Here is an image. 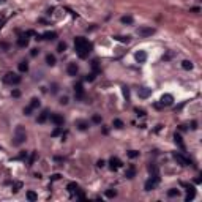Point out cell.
<instances>
[{
	"label": "cell",
	"instance_id": "cell-1",
	"mask_svg": "<svg viewBox=\"0 0 202 202\" xmlns=\"http://www.w3.org/2000/svg\"><path fill=\"white\" fill-rule=\"evenodd\" d=\"M74 48H76V52H77L79 58H87L93 49V44L90 41H87L85 38L77 36V38H74Z\"/></svg>",
	"mask_w": 202,
	"mask_h": 202
},
{
	"label": "cell",
	"instance_id": "cell-2",
	"mask_svg": "<svg viewBox=\"0 0 202 202\" xmlns=\"http://www.w3.org/2000/svg\"><path fill=\"white\" fill-rule=\"evenodd\" d=\"M27 140V133H25V128L22 125H17L16 130H14V136H13V145L19 147Z\"/></svg>",
	"mask_w": 202,
	"mask_h": 202
},
{
	"label": "cell",
	"instance_id": "cell-3",
	"mask_svg": "<svg viewBox=\"0 0 202 202\" xmlns=\"http://www.w3.org/2000/svg\"><path fill=\"white\" fill-rule=\"evenodd\" d=\"M21 81H22V77L19 74H16V73H7L3 76V82L8 84V85H17Z\"/></svg>",
	"mask_w": 202,
	"mask_h": 202
},
{
	"label": "cell",
	"instance_id": "cell-4",
	"mask_svg": "<svg viewBox=\"0 0 202 202\" xmlns=\"http://www.w3.org/2000/svg\"><path fill=\"white\" fill-rule=\"evenodd\" d=\"M172 156H174V160L177 161L180 166H189V164H191V160H189L188 156H185L183 153H180V152H174Z\"/></svg>",
	"mask_w": 202,
	"mask_h": 202
},
{
	"label": "cell",
	"instance_id": "cell-5",
	"mask_svg": "<svg viewBox=\"0 0 202 202\" xmlns=\"http://www.w3.org/2000/svg\"><path fill=\"white\" fill-rule=\"evenodd\" d=\"M158 183H160V175H152V177L145 181L144 189L145 191H152V189H155L158 186Z\"/></svg>",
	"mask_w": 202,
	"mask_h": 202
},
{
	"label": "cell",
	"instance_id": "cell-6",
	"mask_svg": "<svg viewBox=\"0 0 202 202\" xmlns=\"http://www.w3.org/2000/svg\"><path fill=\"white\" fill-rule=\"evenodd\" d=\"M136 32H137V35H139V36L147 38V36H152V35H153L156 30H155L153 27H145V25H142V27H139Z\"/></svg>",
	"mask_w": 202,
	"mask_h": 202
},
{
	"label": "cell",
	"instance_id": "cell-7",
	"mask_svg": "<svg viewBox=\"0 0 202 202\" xmlns=\"http://www.w3.org/2000/svg\"><path fill=\"white\" fill-rule=\"evenodd\" d=\"M181 186H185L186 191H188V194H186V202L193 201V199H194V196H196V188L193 185H188V183H181Z\"/></svg>",
	"mask_w": 202,
	"mask_h": 202
},
{
	"label": "cell",
	"instance_id": "cell-8",
	"mask_svg": "<svg viewBox=\"0 0 202 202\" xmlns=\"http://www.w3.org/2000/svg\"><path fill=\"white\" fill-rule=\"evenodd\" d=\"M51 122L55 125V126H62L63 123H65V119H63V115H60V114H51Z\"/></svg>",
	"mask_w": 202,
	"mask_h": 202
},
{
	"label": "cell",
	"instance_id": "cell-9",
	"mask_svg": "<svg viewBox=\"0 0 202 202\" xmlns=\"http://www.w3.org/2000/svg\"><path fill=\"white\" fill-rule=\"evenodd\" d=\"M122 166H123V163H122V161H120L117 156H112V158L109 160V168H111V171H117V169H120Z\"/></svg>",
	"mask_w": 202,
	"mask_h": 202
},
{
	"label": "cell",
	"instance_id": "cell-10",
	"mask_svg": "<svg viewBox=\"0 0 202 202\" xmlns=\"http://www.w3.org/2000/svg\"><path fill=\"white\" fill-rule=\"evenodd\" d=\"M172 103H174V96L169 95V93H164V95L160 98V104H161V106H171Z\"/></svg>",
	"mask_w": 202,
	"mask_h": 202
},
{
	"label": "cell",
	"instance_id": "cell-11",
	"mask_svg": "<svg viewBox=\"0 0 202 202\" xmlns=\"http://www.w3.org/2000/svg\"><path fill=\"white\" fill-rule=\"evenodd\" d=\"M134 58H136L137 63H145V60H147V52L145 51H136Z\"/></svg>",
	"mask_w": 202,
	"mask_h": 202
},
{
	"label": "cell",
	"instance_id": "cell-12",
	"mask_svg": "<svg viewBox=\"0 0 202 202\" xmlns=\"http://www.w3.org/2000/svg\"><path fill=\"white\" fill-rule=\"evenodd\" d=\"M137 95H139V98L147 99L148 96L152 95V89H147V87H140V89L137 90Z\"/></svg>",
	"mask_w": 202,
	"mask_h": 202
},
{
	"label": "cell",
	"instance_id": "cell-13",
	"mask_svg": "<svg viewBox=\"0 0 202 202\" xmlns=\"http://www.w3.org/2000/svg\"><path fill=\"white\" fill-rule=\"evenodd\" d=\"M74 95H76V98H84V87H82V82H77L74 85Z\"/></svg>",
	"mask_w": 202,
	"mask_h": 202
},
{
	"label": "cell",
	"instance_id": "cell-14",
	"mask_svg": "<svg viewBox=\"0 0 202 202\" xmlns=\"http://www.w3.org/2000/svg\"><path fill=\"white\" fill-rule=\"evenodd\" d=\"M41 36H43V40H48V41H54V40H57V33H55V32H51V30L44 32Z\"/></svg>",
	"mask_w": 202,
	"mask_h": 202
},
{
	"label": "cell",
	"instance_id": "cell-15",
	"mask_svg": "<svg viewBox=\"0 0 202 202\" xmlns=\"http://www.w3.org/2000/svg\"><path fill=\"white\" fill-rule=\"evenodd\" d=\"M66 71H68L70 76H76V74L79 73V66L76 65V63H70L68 68H66Z\"/></svg>",
	"mask_w": 202,
	"mask_h": 202
},
{
	"label": "cell",
	"instance_id": "cell-16",
	"mask_svg": "<svg viewBox=\"0 0 202 202\" xmlns=\"http://www.w3.org/2000/svg\"><path fill=\"white\" fill-rule=\"evenodd\" d=\"M17 46H19V48H27V46H28V38H27V35H22V36L17 38Z\"/></svg>",
	"mask_w": 202,
	"mask_h": 202
},
{
	"label": "cell",
	"instance_id": "cell-17",
	"mask_svg": "<svg viewBox=\"0 0 202 202\" xmlns=\"http://www.w3.org/2000/svg\"><path fill=\"white\" fill-rule=\"evenodd\" d=\"M49 119V111H41V114H40V115H38V119H36V122L38 123H44L46 120Z\"/></svg>",
	"mask_w": 202,
	"mask_h": 202
},
{
	"label": "cell",
	"instance_id": "cell-18",
	"mask_svg": "<svg viewBox=\"0 0 202 202\" xmlns=\"http://www.w3.org/2000/svg\"><path fill=\"white\" fill-rule=\"evenodd\" d=\"M114 40H117V41H120V43H130L131 41V36L130 35H115V36H114Z\"/></svg>",
	"mask_w": 202,
	"mask_h": 202
},
{
	"label": "cell",
	"instance_id": "cell-19",
	"mask_svg": "<svg viewBox=\"0 0 202 202\" xmlns=\"http://www.w3.org/2000/svg\"><path fill=\"white\" fill-rule=\"evenodd\" d=\"M174 140H175V144L178 145V147L181 148V150H185V144H183V139H181V136L178 133L174 134Z\"/></svg>",
	"mask_w": 202,
	"mask_h": 202
},
{
	"label": "cell",
	"instance_id": "cell-20",
	"mask_svg": "<svg viewBox=\"0 0 202 202\" xmlns=\"http://www.w3.org/2000/svg\"><path fill=\"white\" fill-rule=\"evenodd\" d=\"M76 126L81 131H85L87 128H89V122H87V120H77V122H76Z\"/></svg>",
	"mask_w": 202,
	"mask_h": 202
},
{
	"label": "cell",
	"instance_id": "cell-21",
	"mask_svg": "<svg viewBox=\"0 0 202 202\" xmlns=\"http://www.w3.org/2000/svg\"><path fill=\"white\" fill-rule=\"evenodd\" d=\"M125 177L126 178H134L136 177V168H134V166H130V168L126 169V172H125Z\"/></svg>",
	"mask_w": 202,
	"mask_h": 202
},
{
	"label": "cell",
	"instance_id": "cell-22",
	"mask_svg": "<svg viewBox=\"0 0 202 202\" xmlns=\"http://www.w3.org/2000/svg\"><path fill=\"white\" fill-rule=\"evenodd\" d=\"M66 189H68V193L74 194V193L79 189V185H77V183H74V181H71V183H68V185H66Z\"/></svg>",
	"mask_w": 202,
	"mask_h": 202
},
{
	"label": "cell",
	"instance_id": "cell-23",
	"mask_svg": "<svg viewBox=\"0 0 202 202\" xmlns=\"http://www.w3.org/2000/svg\"><path fill=\"white\" fill-rule=\"evenodd\" d=\"M17 68H19V71H21V73H27L28 71V63L25 62V60H22V62H19Z\"/></svg>",
	"mask_w": 202,
	"mask_h": 202
},
{
	"label": "cell",
	"instance_id": "cell-24",
	"mask_svg": "<svg viewBox=\"0 0 202 202\" xmlns=\"http://www.w3.org/2000/svg\"><path fill=\"white\" fill-rule=\"evenodd\" d=\"M46 63H48L49 66H54L55 65V55L54 54H48V55H46Z\"/></svg>",
	"mask_w": 202,
	"mask_h": 202
},
{
	"label": "cell",
	"instance_id": "cell-25",
	"mask_svg": "<svg viewBox=\"0 0 202 202\" xmlns=\"http://www.w3.org/2000/svg\"><path fill=\"white\" fill-rule=\"evenodd\" d=\"M181 68L186 70V71L193 70V62H191V60H183V62H181Z\"/></svg>",
	"mask_w": 202,
	"mask_h": 202
},
{
	"label": "cell",
	"instance_id": "cell-26",
	"mask_svg": "<svg viewBox=\"0 0 202 202\" xmlns=\"http://www.w3.org/2000/svg\"><path fill=\"white\" fill-rule=\"evenodd\" d=\"M25 196H27V199H28L30 202H35V201L38 199V194H36L35 191H27V194H25Z\"/></svg>",
	"mask_w": 202,
	"mask_h": 202
},
{
	"label": "cell",
	"instance_id": "cell-27",
	"mask_svg": "<svg viewBox=\"0 0 202 202\" xmlns=\"http://www.w3.org/2000/svg\"><path fill=\"white\" fill-rule=\"evenodd\" d=\"M168 196H169V197H178V196H180V189L171 188V189L168 191Z\"/></svg>",
	"mask_w": 202,
	"mask_h": 202
},
{
	"label": "cell",
	"instance_id": "cell-28",
	"mask_svg": "<svg viewBox=\"0 0 202 202\" xmlns=\"http://www.w3.org/2000/svg\"><path fill=\"white\" fill-rule=\"evenodd\" d=\"M40 104H41V103H40V99H38V98H32L28 106H30L32 109H36V107H40Z\"/></svg>",
	"mask_w": 202,
	"mask_h": 202
},
{
	"label": "cell",
	"instance_id": "cell-29",
	"mask_svg": "<svg viewBox=\"0 0 202 202\" xmlns=\"http://www.w3.org/2000/svg\"><path fill=\"white\" fill-rule=\"evenodd\" d=\"M120 21H122V24H133V16H123Z\"/></svg>",
	"mask_w": 202,
	"mask_h": 202
},
{
	"label": "cell",
	"instance_id": "cell-30",
	"mask_svg": "<svg viewBox=\"0 0 202 202\" xmlns=\"http://www.w3.org/2000/svg\"><path fill=\"white\" fill-rule=\"evenodd\" d=\"M57 51H58V52H65V51H66V43H65V41H60V43H58V44H57Z\"/></svg>",
	"mask_w": 202,
	"mask_h": 202
},
{
	"label": "cell",
	"instance_id": "cell-31",
	"mask_svg": "<svg viewBox=\"0 0 202 202\" xmlns=\"http://www.w3.org/2000/svg\"><path fill=\"white\" fill-rule=\"evenodd\" d=\"M114 126L119 128V130H122V128H123L125 125H123V122H122L120 119H114Z\"/></svg>",
	"mask_w": 202,
	"mask_h": 202
},
{
	"label": "cell",
	"instance_id": "cell-32",
	"mask_svg": "<svg viewBox=\"0 0 202 202\" xmlns=\"http://www.w3.org/2000/svg\"><path fill=\"white\" fill-rule=\"evenodd\" d=\"M106 196L112 199V197H115V196H117V191L114 188H109V189H106Z\"/></svg>",
	"mask_w": 202,
	"mask_h": 202
},
{
	"label": "cell",
	"instance_id": "cell-33",
	"mask_svg": "<svg viewBox=\"0 0 202 202\" xmlns=\"http://www.w3.org/2000/svg\"><path fill=\"white\" fill-rule=\"evenodd\" d=\"M92 68H93V73H95V74H96V73L99 71V66H98V60H96V58H93V60H92Z\"/></svg>",
	"mask_w": 202,
	"mask_h": 202
},
{
	"label": "cell",
	"instance_id": "cell-34",
	"mask_svg": "<svg viewBox=\"0 0 202 202\" xmlns=\"http://www.w3.org/2000/svg\"><path fill=\"white\" fill-rule=\"evenodd\" d=\"M21 188H22V181H16V183L13 185V193H17Z\"/></svg>",
	"mask_w": 202,
	"mask_h": 202
},
{
	"label": "cell",
	"instance_id": "cell-35",
	"mask_svg": "<svg viewBox=\"0 0 202 202\" xmlns=\"http://www.w3.org/2000/svg\"><path fill=\"white\" fill-rule=\"evenodd\" d=\"M128 156H130L131 160H134V158L139 156V152H137V150H130V152H128Z\"/></svg>",
	"mask_w": 202,
	"mask_h": 202
},
{
	"label": "cell",
	"instance_id": "cell-36",
	"mask_svg": "<svg viewBox=\"0 0 202 202\" xmlns=\"http://www.w3.org/2000/svg\"><path fill=\"white\" fill-rule=\"evenodd\" d=\"M134 112H136L139 117H145V111H144V109H139V107H136V109H134Z\"/></svg>",
	"mask_w": 202,
	"mask_h": 202
},
{
	"label": "cell",
	"instance_id": "cell-37",
	"mask_svg": "<svg viewBox=\"0 0 202 202\" xmlns=\"http://www.w3.org/2000/svg\"><path fill=\"white\" fill-rule=\"evenodd\" d=\"M95 73H90V74H87L85 76V81H89V82H92V81H95Z\"/></svg>",
	"mask_w": 202,
	"mask_h": 202
},
{
	"label": "cell",
	"instance_id": "cell-38",
	"mask_svg": "<svg viewBox=\"0 0 202 202\" xmlns=\"http://www.w3.org/2000/svg\"><path fill=\"white\" fill-rule=\"evenodd\" d=\"M58 103L62 104V106H66V104H68V96H62V98H60V101H58Z\"/></svg>",
	"mask_w": 202,
	"mask_h": 202
},
{
	"label": "cell",
	"instance_id": "cell-39",
	"mask_svg": "<svg viewBox=\"0 0 202 202\" xmlns=\"http://www.w3.org/2000/svg\"><path fill=\"white\" fill-rule=\"evenodd\" d=\"M35 158H36V153L33 152V153H32V156H30V161H28V166H30V168L33 166V163H35Z\"/></svg>",
	"mask_w": 202,
	"mask_h": 202
},
{
	"label": "cell",
	"instance_id": "cell-40",
	"mask_svg": "<svg viewBox=\"0 0 202 202\" xmlns=\"http://www.w3.org/2000/svg\"><path fill=\"white\" fill-rule=\"evenodd\" d=\"M60 133H62V128H60V126H57V128H55V130L54 131H52V136H58V134H60Z\"/></svg>",
	"mask_w": 202,
	"mask_h": 202
},
{
	"label": "cell",
	"instance_id": "cell-41",
	"mask_svg": "<svg viewBox=\"0 0 202 202\" xmlns=\"http://www.w3.org/2000/svg\"><path fill=\"white\" fill-rule=\"evenodd\" d=\"M123 95H125V98H126V101L130 99V90H128V87H123Z\"/></svg>",
	"mask_w": 202,
	"mask_h": 202
},
{
	"label": "cell",
	"instance_id": "cell-42",
	"mask_svg": "<svg viewBox=\"0 0 202 202\" xmlns=\"http://www.w3.org/2000/svg\"><path fill=\"white\" fill-rule=\"evenodd\" d=\"M60 178H62V175H60V174H54V175H51V180H52V181L60 180Z\"/></svg>",
	"mask_w": 202,
	"mask_h": 202
},
{
	"label": "cell",
	"instance_id": "cell-43",
	"mask_svg": "<svg viewBox=\"0 0 202 202\" xmlns=\"http://www.w3.org/2000/svg\"><path fill=\"white\" fill-rule=\"evenodd\" d=\"M32 111H33V109H32L30 106H27V107L24 109V114H25V115H32Z\"/></svg>",
	"mask_w": 202,
	"mask_h": 202
},
{
	"label": "cell",
	"instance_id": "cell-44",
	"mask_svg": "<svg viewBox=\"0 0 202 202\" xmlns=\"http://www.w3.org/2000/svg\"><path fill=\"white\" fill-rule=\"evenodd\" d=\"M96 166H98V168H104V166H106V161H104V160H99L98 163H96Z\"/></svg>",
	"mask_w": 202,
	"mask_h": 202
},
{
	"label": "cell",
	"instance_id": "cell-45",
	"mask_svg": "<svg viewBox=\"0 0 202 202\" xmlns=\"http://www.w3.org/2000/svg\"><path fill=\"white\" fill-rule=\"evenodd\" d=\"M93 122H95V123H101V117H99V115H93Z\"/></svg>",
	"mask_w": 202,
	"mask_h": 202
},
{
	"label": "cell",
	"instance_id": "cell-46",
	"mask_svg": "<svg viewBox=\"0 0 202 202\" xmlns=\"http://www.w3.org/2000/svg\"><path fill=\"white\" fill-rule=\"evenodd\" d=\"M11 95H13L14 98H17V96H21V92H19V90H13V93H11Z\"/></svg>",
	"mask_w": 202,
	"mask_h": 202
},
{
	"label": "cell",
	"instance_id": "cell-47",
	"mask_svg": "<svg viewBox=\"0 0 202 202\" xmlns=\"http://www.w3.org/2000/svg\"><path fill=\"white\" fill-rule=\"evenodd\" d=\"M24 158H27V152H22V153L19 155V160H24Z\"/></svg>",
	"mask_w": 202,
	"mask_h": 202
},
{
	"label": "cell",
	"instance_id": "cell-48",
	"mask_svg": "<svg viewBox=\"0 0 202 202\" xmlns=\"http://www.w3.org/2000/svg\"><path fill=\"white\" fill-rule=\"evenodd\" d=\"M57 90H58L57 89V84H52V90H51V92L52 93H57Z\"/></svg>",
	"mask_w": 202,
	"mask_h": 202
},
{
	"label": "cell",
	"instance_id": "cell-49",
	"mask_svg": "<svg viewBox=\"0 0 202 202\" xmlns=\"http://www.w3.org/2000/svg\"><path fill=\"white\" fill-rule=\"evenodd\" d=\"M38 52H40V51H38V49H32V52H30V55H32V57H35V55H36V54H38Z\"/></svg>",
	"mask_w": 202,
	"mask_h": 202
},
{
	"label": "cell",
	"instance_id": "cell-50",
	"mask_svg": "<svg viewBox=\"0 0 202 202\" xmlns=\"http://www.w3.org/2000/svg\"><path fill=\"white\" fill-rule=\"evenodd\" d=\"M25 35H27V36H32V35H35V32H33V30H28Z\"/></svg>",
	"mask_w": 202,
	"mask_h": 202
},
{
	"label": "cell",
	"instance_id": "cell-51",
	"mask_svg": "<svg viewBox=\"0 0 202 202\" xmlns=\"http://www.w3.org/2000/svg\"><path fill=\"white\" fill-rule=\"evenodd\" d=\"M3 3H7V0H0V5H3Z\"/></svg>",
	"mask_w": 202,
	"mask_h": 202
}]
</instances>
